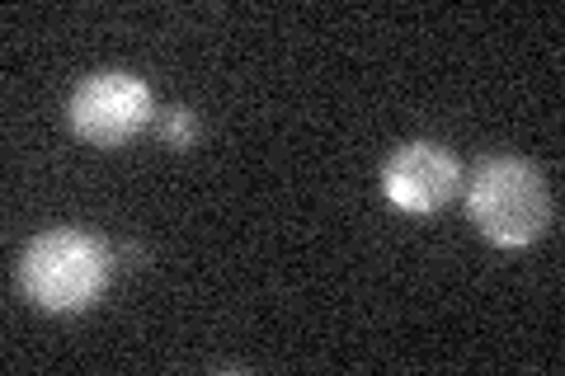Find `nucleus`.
I'll return each mask as SVG.
<instances>
[{"instance_id": "39448f33", "label": "nucleus", "mask_w": 565, "mask_h": 376, "mask_svg": "<svg viewBox=\"0 0 565 376\" xmlns=\"http://www.w3.org/2000/svg\"><path fill=\"white\" fill-rule=\"evenodd\" d=\"M161 141L170 151H189L193 141H199V118H193V109H184V104L166 109L161 114Z\"/></svg>"}, {"instance_id": "f03ea898", "label": "nucleus", "mask_w": 565, "mask_h": 376, "mask_svg": "<svg viewBox=\"0 0 565 376\" xmlns=\"http://www.w3.org/2000/svg\"><path fill=\"white\" fill-rule=\"evenodd\" d=\"M471 226L490 245L523 249L552 230V189L546 174L523 155H486L467 184Z\"/></svg>"}, {"instance_id": "7ed1b4c3", "label": "nucleus", "mask_w": 565, "mask_h": 376, "mask_svg": "<svg viewBox=\"0 0 565 376\" xmlns=\"http://www.w3.org/2000/svg\"><path fill=\"white\" fill-rule=\"evenodd\" d=\"M66 118L85 147H122L151 122V89L132 71H95L71 89Z\"/></svg>"}, {"instance_id": "f257e3e1", "label": "nucleus", "mask_w": 565, "mask_h": 376, "mask_svg": "<svg viewBox=\"0 0 565 376\" xmlns=\"http://www.w3.org/2000/svg\"><path fill=\"white\" fill-rule=\"evenodd\" d=\"M109 273H114V249L76 226H57L33 236L20 255V268H14L24 301L52 315L95 307L104 288H109Z\"/></svg>"}, {"instance_id": "20e7f679", "label": "nucleus", "mask_w": 565, "mask_h": 376, "mask_svg": "<svg viewBox=\"0 0 565 376\" xmlns=\"http://www.w3.org/2000/svg\"><path fill=\"white\" fill-rule=\"evenodd\" d=\"M462 184H467L462 160L448 147H438V141H405L382 165L386 203L405 212V217H434V212H444L462 193Z\"/></svg>"}]
</instances>
